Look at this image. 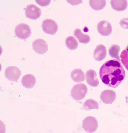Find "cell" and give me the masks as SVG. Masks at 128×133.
<instances>
[{
	"instance_id": "obj_1",
	"label": "cell",
	"mask_w": 128,
	"mask_h": 133,
	"mask_svg": "<svg viewBox=\"0 0 128 133\" xmlns=\"http://www.w3.org/2000/svg\"><path fill=\"white\" fill-rule=\"evenodd\" d=\"M100 76L102 82L106 86L116 88L122 81L126 76L125 71L119 61L109 60L100 67Z\"/></svg>"
},
{
	"instance_id": "obj_2",
	"label": "cell",
	"mask_w": 128,
	"mask_h": 133,
	"mask_svg": "<svg viewBox=\"0 0 128 133\" xmlns=\"http://www.w3.org/2000/svg\"><path fill=\"white\" fill-rule=\"evenodd\" d=\"M88 91L86 86L83 83H79L75 85L72 89L70 95L75 100H80L86 96Z\"/></svg>"
},
{
	"instance_id": "obj_3",
	"label": "cell",
	"mask_w": 128,
	"mask_h": 133,
	"mask_svg": "<svg viewBox=\"0 0 128 133\" xmlns=\"http://www.w3.org/2000/svg\"><path fill=\"white\" fill-rule=\"evenodd\" d=\"M16 35L18 38L25 40L30 36L31 31L29 26L25 23H22L17 25L15 28Z\"/></svg>"
},
{
	"instance_id": "obj_4",
	"label": "cell",
	"mask_w": 128,
	"mask_h": 133,
	"mask_svg": "<svg viewBox=\"0 0 128 133\" xmlns=\"http://www.w3.org/2000/svg\"><path fill=\"white\" fill-rule=\"evenodd\" d=\"M98 127V123L96 118L92 116H88L83 120L82 127L87 133H92L95 132Z\"/></svg>"
},
{
	"instance_id": "obj_5",
	"label": "cell",
	"mask_w": 128,
	"mask_h": 133,
	"mask_svg": "<svg viewBox=\"0 0 128 133\" xmlns=\"http://www.w3.org/2000/svg\"><path fill=\"white\" fill-rule=\"evenodd\" d=\"M42 27L45 33L52 35L56 33L58 29L57 24L53 20L51 19L44 20L42 22Z\"/></svg>"
},
{
	"instance_id": "obj_6",
	"label": "cell",
	"mask_w": 128,
	"mask_h": 133,
	"mask_svg": "<svg viewBox=\"0 0 128 133\" xmlns=\"http://www.w3.org/2000/svg\"><path fill=\"white\" fill-rule=\"evenodd\" d=\"M5 75L6 78L11 81H17L21 74V71L18 67L14 66L8 67L5 72Z\"/></svg>"
},
{
	"instance_id": "obj_7",
	"label": "cell",
	"mask_w": 128,
	"mask_h": 133,
	"mask_svg": "<svg viewBox=\"0 0 128 133\" xmlns=\"http://www.w3.org/2000/svg\"><path fill=\"white\" fill-rule=\"evenodd\" d=\"M42 11L41 9L33 4L28 5L25 9V13L26 17L32 19L36 20L40 16Z\"/></svg>"
},
{
	"instance_id": "obj_8",
	"label": "cell",
	"mask_w": 128,
	"mask_h": 133,
	"mask_svg": "<svg viewBox=\"0 0 128 133\" xmlns=\"http://www.w3.org/2000/svg\"><path fill=\"white\" fill-rule=\"evenodd\" d=\"M32 48L34 50L39 54H43L48 50V45L46 42L42 39L35 40L32 43Z\"/></svg>"
},
{
	"instance_id": "obj_9",
	"label": "cell",
	"mask_w": 128,
	"mask_h": 133,
	"mask_svg": "<svg viewBox=\"0 0 128 133\" xmlns=\"http://www.w3.org/2000/svg\"><path fill=\"white\" fill-rule=\"evenodd\" d=\"M97 30L98 32L104 36H108L110 35L112 29V26L108 21L102 20L100 21L97 25Z\"/></svg>"
},
{
	"instance_id": "obj_10",
	"label": "cell",
	"mask_w": 128,
	"mask_h": 133,
	"mask_svg": "<svg viewBox=\"0 0 128 133\" xmlns=\"http://www.w3.org/2000/svg\"><path fill=\"white\" fill-rule=\"evenodd\" d=\"M116 94L114 91L106 89L103 91L100 95V99L104 103L110 104L112 103L116 99Z\"/></svg>"
},
{
	"instance_id": "obj_11",
	"label": "cell",
	"mask_w": 128,
	"mask_h": 133,
	"mask_svg": "<svg viewBox=\"0 0 128 133\" xmlns=\"http://www.w3.org/2000/svg\"><path fill=\"white\" fill-rule=\"evenodd\" d=\"M86 81L87 83L90 86L96 87L99 84L96 72L92 69H90L86 73Z\"/></svg>"
},
{
	"instance_id": "obj_12",
	"label": "cell",
	"mask_w": 128,
	"mask_h": 133,
	"mask_svg": "<svg viewBox=\"0 0 128 133\" xmlns=\"http://www.w3.org/2000/svg\"><path fill=\"white\" fill-rule=\"evenodd\" d=\"M106 55V49L103 44H100L97 45L94 51L93 57L98 61L103 60Z\"/></svg>"
},
{
	"instance_id": "obj_13",
	"label": "cell",
	"mask_w": 128,
	"mask_h": 133,
	"mask_svg": "<svg viewBox=\"0 0 128 133\" xmlns=\"http://www.w3.org/2000/svg\"><path fill=\"white\" fill-rule=\"evenodd\" d=\"M21 83L24 87L28 89L32 88L34 87L35 84L36 79L32 74H27L22 78Z\"/></svg>"
},
{
	"instance_id": "obj_14",
	"label": "cell",
	"mask_w": 128,
	"mask_h": 133,
	"mask_svg": "<svg viewBox=\"0 0 128 133\" xmlns=\"http://www.w3.org/2000/svg\"><path fill=\"white\" fill-rule=\"evenodd\" d=\"M71 77L74 82L80 83L85 80V76L84 72L80 69H76L73 70L70 74Z\"/></svg>"
},
{
	"instance_id": "obj_15",
	"label": "cell",
	"mask_w": 128,
	"mask_h": 133,
	"mask_svg": "<svg viewBox=\"0 0 128 133\" xmlns=\"http://www.w3.org/2000/svg\"><path fill=\"white\" fill-rule=\"evenodd\" d=\"M110 4L112 8L118 11H122L125 10L128 6L126 0H111Z\"/></svg>"
},
{
	"instance_id": "obj_16",
	"label": "cell",
	"mask_w": 128,
	"mask_h": 133,
	"mask_svg": "<svg viewBox=\"0 0 128 133\" xmlns=\"http://www.w3.org/2000/svg\"><path fill=\"white\" fill-rule=\"evenodd\" d=\"M74 36L81 43L87 44L88 43L90 38L88 35L83 34L79 29H76L74 32Z\"/></svg>"
},
{
	"instance_id": "obj_17",
	"label": "cell",
	"mask_w": 128,
	"mask_h": 133,
	"mask_svg": "<svg viewBox=\"0 0 128 133\" xmlns=\"http://www.w3.org/2000/svg\"><path fill=\"white\" fill-rule=\"evenodd\" d=\"M106 1L104 0H90L89 4L91 7L95 10H99L103 9L106 5Z\"/></svg>"
},
{
	"instance_id": "obj_18",
	"label": "cell",
	"mask_w": 128,
	"mask_h": 133,
	"mask_svg": "<svg viewBox=\"0 0 128 133\" xmlns=\"http://www.w3.org/2000/svg\"><path fill=\"white\" fill-rule=\"evenodd\" d=\"M120 50V47L117 44H113L109 48L108 50L110 55L112 57L120 61L118 56L119 52Z\"/></svg>"
},
{
	"instance_id": "obj_19",
	"label": "cell",
	"mask_w": 128,
	"mask_h": 133,
	"mask_svg": "<svg viewBox=\"0 0 128 133\" xmlns=\"http://www.w3.org/2000/svg\"><path fill=\"white\" fill-rule=\"evenodd\" d=\"M65 42L67 47L70 50L76 49L78 46L77 41L74 37L72 36L68 37L66 39Z\"/></svg>"
},
{
	"instance_id": "obj_20",
	"label": "cell",
	"mask_w": 128,
	"mask_h": 133,
	"mask_svg": "<svg viewBox=\"0 0 128 133\" xmlns=\"http://www.w3.org/2000/svg\"><path fill=\"white\" fill-rule=\"evenodd\" d=\"M83 108L86 110L96 109H98V104L96 101L92 99L86 100L83 105Z\"/></svg>"
},
{
	"instance_id": "obj_21",
	"label": "cell",
	"mask_w": 128,
	"mask_h": 133,
	"mask_svg": "<svg viewBox=\"0 0 128 133\" xmlns=\"http://www.w3.org/2000/svg\"><path fill=\"white\" fill-rule=\"evenodd\" d=\"M120 57L122 63L128 71V45L122 52Z\"/></svg>"
},
{
	"instance_id": "obj_22",
	"label": "cell",
	"mask_w": 128,
	"mask_h": 133,
	"mask_svg": "<svg viewBox=\"0 0 128 133\" xmlns=\"http://www.w3.org/2000/svg\"><path fill=\"white\" fill-rule=\"evenodd\" d=\"M119 24L122 28L128 29V18H124L121 20Z\"/></svg>"
},
{
	"instance_id": "obj_23",
	"label": "cell",
	"mask_w": 128,
	"mask_h": 133,
	"mask_svg": "<svg viewBox=\"0 0 128 133\" xmlns=\"http://www.w3.org/2000/svg\"><path fill=\"white\" fill-rule=\"evenodd\" d=\"M37 3L41 6H46L50 3V0H36Z\"/></svg>"
},
{
	"instance_id": "obj_24",
	"label": "cell",
	"mask_w": 128,
	"mask_h": 133,
	"mask_svg": "<svg viewBox=\"0 0 128 133\" xmlns=\"http://www.w3.org/2000/svg\"><path fill=\"white\" fill-rule=\"evenodd\" d=\"M67 2L72 5H76L82 2L81 0H67Z\"/></svg>"
},
{
	"instance_id": "obj_25",
	"label": "cell",
	"mask_w": 128,
	"mask_h": 133,
	"mask_svg": "<svg viewBox=\"0 0 128 133\" xmlns=\"http://www.w3.org/2000/svg\"></svg>"
}]
</instances>
